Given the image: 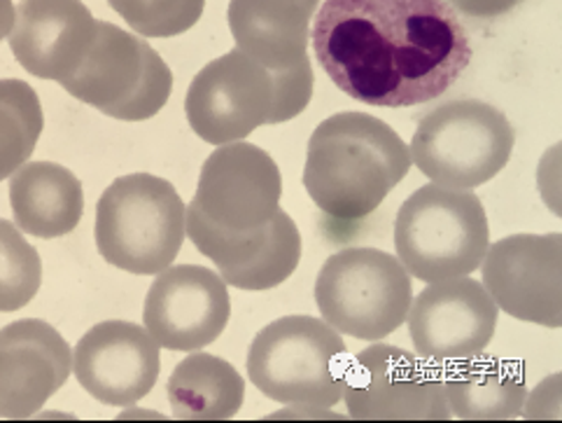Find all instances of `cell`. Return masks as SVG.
<instances>
[{
  "label": "cell",
  "mask_w": 562,
  "mask_h": 423,
  "mask_svg": "<svg viewBox=\"0 0 562 423\" xmlns=\"http://www.w3.org/2000/svg\"><path fill=\"white\" fill-rule=\"evenodd\" d=\"M72 372V352L56 327L26 319L0 330V419H29Z\"/></svg>",
  "instance_id": "cell-17"
},
{
  "label": "cell",
  "mask_w": 562,
  "mask_h": 423,
  "mask_svg": "<svg viewBox=\"0 0 562 423\" xmlns=\"http://www.w3.org/2000/svg\"><path fill=\"white\" fill-rule=\"evenodd\" d=\"M408 335L427 363L456 365L481 356L495 337L497 304L470 276L429 283L411 302Z\"/></svg>",
  "instance_id": "cell-13"
},
{
  "label": "cell",
  "mask_w": 562,
  "mask_h": 423,
  "mask_svg": "<svg viewBox=\"0 0 562 423\" xmlns=\"http://www.w3.org/2000/svg\"><path fill=\"white\" fill-rule=\"evenodd\" d=\"M93 234L112 267L138 276L159 274L176 263L184 244L187 207L159 176H122L99 199Z\"/></svg>",
  "instance_id": "cell-6"
},
{
  "label": "cell",
  "mask_w": 562,
  "mask_h": 423,
  "mask_svg": "<svg viewBox=\"0 0 562 423\" xmlns=\"http://www.w3.org/2000/svg\"><path fill=\"white\" fill-rule=\"evenodd\" d=\"M43 126V105L35 89L22 80H0V180L24 167Z\"/></svg>",
  "instance_id": "cell-23"
},
{
  "label": "cell",
  "mask_w": 562,
  "mask_h": 423,
  "mask_svg": "<svg viewBox=\"0 0 562 423\" xmlns=\"http://www.w3.org/2000/svg\"><path fill=\"white\" fill-rule=\"evenodd\" d=\"M61 87L108 118L143 122L168 103L173 73L143 38L115 24L97 22L89 52Z\"/></svg>",
  "instance_id": "cell-9"
},
{
  "label": "cell",
  "mask_w": 562,
  "mask_h": 423,
  "mask_svg": "<svg viewBox=\"0 0 562 423\" xmlns=\"http://www.w3.org/2000/svg\"><path fill=\"white\" fill-rule=\"evenodd\" d=\"M488 246V215L472 190L425 186L397 213V260L418 281L472 276L481 269Z\"/></svg>",
  "instance_id": "cell-5"
},
{
  "label": "cell",
  "mask_w": 562,
  "mask_h": 423,
  "mask_svg": "<svg viewBox=\"0 0 562 423\" xmlns=\"http://www.w3.org/2000/svg\"><path fill=\"white\" fill-rule=\"evenodd\" d=\"M93 35L97 20L80 0H22L8 43L31 76L61 85L82 64Z\"/></svg>",
  "instance_id": "cell-18"
},
{
  "label": "cell",
  "mask_w": 562,
  "mask_h": 423,
  "mask_svg": "<svg viewBox=\"0 0 562 423\" xmlns=\"http://www.w3.org/2000/svg\"><path fill=\"white\" fill-rule=\"evenodd\" d=\"M311 38L329 80L379 108L439 99L474 54L448 0H325Z\"/></svg>",
  "instance_id": "cell-1"
},
{
  "label": "cell",
  "mask_w": 562,
  "mask_h": 423,
  "mask_svg": "<svg viewBox=\"0 0 562 423\" xmlns=\"http://www.w3.org/2000/svg\"><path fill=\"white\" fill-rule=\"evenodd\" d=\"M232 300L220 274L199 265L159 271L145 298V330L168 352H199L227 327Z\"/></svg>",
  "instance_id": "cell-14"
},
{
  "label": "cell",
  "mask_w": 562,
  "mask_h": 423,
  "mask_svg": "<svg viewBox=\"0 0 562 423\" xmlns=\"http://www.w3.org/2000/svg\"><path fill=\"white\" fill-rule=\"evenodd\" d=\"M108 5L138 35L173 38L201 20L205 0H108Z\"/></svg>",
  "instance_id": "cell-25"
},
{
  "label": "cell",
  "mask_w": 562,
  "mask_h": 423,
  "mask_svg": "<svg viewBox=\"0 0 562 423\" xmlns=\"http://www.w3.org/2000/svg\"><path fill=\"white\" fill-rule=\"evenodd\" d=\"M10 204L22 232L41 238L64 236L82 220V182L61 164L31 162L12 174Z\"/></svg>",
  "instance_id": "cell-20"
},
{
  "label": "cell",
  "mask_w": 562,
  "mask_h": 423,
  "mask_svg": "<svg viewBox=\"0 0 562 423\" xmlns=\"http://www.w3.org/2000/svg\"><path fill=\"white\" fill-rule=\"evenodd\" d=\"M516 132L499 108L460 99L439 105L418 122L411 141V162L435 186L472 190L507 167Z\"/></svg>",
  "instance_id": "cell-7"
},
{
  "label": "cell",
  "mask_w": 562,
  "mask_h": 423,
  "mask_svg": "<svg viewBox=\"0 0 562 423\" xmlns=\"http://www.w3.org/2000/svg\"><path fill=\"white\" fill-rule=\"evenodd\" d=\"M187 234L196 251L215 263L224 283L240 290H269L285 283L302 263V234L285 211H278L261 230L234 234L209 223L190 204Z\"/></svg>",
  "instance_id": "cell-15"
},
{
  "label": "cell",
  "mask_w": 562,
  "mask_h": 423,
  "mask_svg": "<svg viewBox=\"0 0 562 423\" xmlns=\"http://www.w3.org/2000/svg\"><path fill=\"white\" fill-rule=\"evenodd\" d=\"M348 348L341 333L313 316H285L259 330L248 352L257 391L280 404L329 410L348 383Z\"/></svg>",
  "instance_id": "cell-4"
},
{
  "label": "cell",
  "mask_w": 562,
  "mask_h": 423,
  "mask_svg": "<svg viewBox=\"0 0 562 423\" xmlns=\"http://www.w3.org/2000/svg\"><path fill=\"white\" fill-rule=\"evenodd\" d=\"M411 169L402 136L367 113H336L308 141L304 188L336 223H360L376 211Z\"/></svg>",
  "instance_id": "cell-2"
},
{
  "label": "cell",
  "mask_w": 562,
  "mask_h": 423,
  "mask_svg": "<svg viewBox=\"0 0 562 423\" xmlns=\"http://www.w3.org/2000/svg\"><path fill=\"white\" fill-rule=\"evenodd\" d=\"M313 97V66L306 57L292 68H267L234 47L199 70L184 97L192 132L211 145L250 136L265 124L302 115Z\"/></svg>",
  "instance_id": "cell-3"
},
{
  "label": "cell",
  "mask_w": 562,
  "mask_h": 423,
  "mask_svg": "<svg viewBox=\"0 0 562 423\" xmlns=\"http://www.w3.org/2000/svg\"><path fill=\"white\" fill-rule=\"evenodd\" d=\"M448 410L462 421H512L528 402L526 377L518 365L499 358H472L443 372Z\"/></svg>",
  "instance_id": "cell-21"
},
{
  "label": "cell",
  "mask_w": 562,
  "mask_h": 423,
  "mask_svg": "<svg viewBox=\"0 0 562 423\" xmlns=\"http://www.w3.org/2000/svg\"><path fill=\"white\" fill-rule=\"evenodd\" d=\"M483 288L516 321L544 327L562 325V236L512 234L488 246Z\"/></svg>",
  "instance_id": "cell-12"
},
{
  "label": "cell",
  "mask_w": 562,
  "mask_h": 423,
  "mask_svg": "<svg viewBox=\"0 0 562 423\" xmlns=\"http://www.w3.org/2000/svg\"><path fill=\"white\" fill-rule=\"evenodd\" d=\"M344 400L355 421L453 419L439 367L390 344H373L350 360Z\"/></svg>",
  "instance_id": "cell-10"
},
{
  "label": "cell",
  "mask_w": 562,
  "mask_h": 423,
  "mask_svg": "<svg viewBox=\"0 0 562 423\" xmlns=\"http://www.w3.org/2000/svg\"><path fill=\"white\" fill-rule=\"evenodd\" d=\"M72 370L91 398L131 408L155 389L161 370L159 344L136 323L103 321L75 346Z\"/></svg>",
  "instance_id": "cell-16"
},
{
  "label": "cell",
  "mask_w": 562,
  "mask_h": 423,
  "mask_svg": "<svg viewBox=\"0 0 562 423\" xmlns=\"http://www.w3.org/2000/svg\"><path fill=\"white\" fill-rule=\"evenodd\" d=\"M448 3L474 20H495V16L512 12L520 0H448Z\"/></svg>",
  "instance_id": "cell-26"
},
{
  "label": "cell",
  "mask_w": 562,
  "mask_h": 423,
  "mask_svg": "<svg viewBox=\"0 0 562 423\" xmlns=\"http://www.w3.org/2000/svg\"><path fill=\"white\" fill-rule=\"evenodd\" d=\"M283 176L273 157L252 143L220 145L205 159L192 207L215 227L246 234L269 225L280 211Z\"/></svg>",
  "instance_id": "cell-11"
},
{
  "label": "cell",
  "mask_w": 562,
  "mask_h": 423,
  "mask_svg": "<svg viewBox=\"0 0 562 423\" xmlns=\"http://www.w3.org/2000/svg\"><path fill=\"white\" fill-rule=\"evenodd\" d=\"M414 302L404 265L379 248H344L323 265L315 304L336 333L379 342L402 327Z\"/></svg>",
  "instance_id": "cell-8"
},
{
  "label": "cell",
  "mask_w": 562,
  "mask_h": 423,
  "mask_svg": "<svg viewBox=\"0 0 562 423\" xmlns=\"http://www.w3.org/2000/svg\"><path fill=\"white\" fill-rule=\"evenodd\" d=\"M43 263L19 230L0 220V311L24 309L41 290Z\"/></svg>",
  "instance_id": "cell-24"
},
{
  "label": "cell",
  "mask_w": 562,
  "mask_h": 423,
  "mask_svg": "<svg viewBox=\"0 0 562 423\" xmlns=\"http://www.w3.org/2000/svg\"><path fill=\"white\" fill-rule=\"evenodd\" d=\"M166 393L180 421H227L243 408L246 381L227 360L194 354L178 363Z\"/></svg>",
  "instance_id": "cell-22"
},
{
  "label": "cell",
  "mask_w": 562,
  "mask_h": 423,
  "mask_svg": "<svg viewBox=\"0 0 562 423\" xmlns=\"http://www.w3.org/2000/svg\"><path fill=\"white\" fill-rule=\"evenodd\" d=\"M317 5L321 0H232L227 16L236 47L273 70L296 66L308 57Z\"/></svg>",
  "instance_id": "cell-19"
},
{
  "label": "cell",
  "mask_w": 562,
  "mask_h": 423,
  "mask_svg": "<svg viewBox=\"0 0 562 423\" xmlns=\"http://www.w3.org/2000/svg\"><path fill=\"white\" fill-rule=\"evenodd\" d=\"M14 24V5L12 0H0V41L12 31Z\"/></svg>",
  "instance_id": "cell-27"
}]
</instances>
